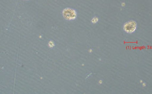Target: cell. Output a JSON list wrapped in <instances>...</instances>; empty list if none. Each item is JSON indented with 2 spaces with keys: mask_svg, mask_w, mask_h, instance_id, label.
Listing matches in <instances>:
<instances>
[{
  "mask_svg": "<svg viewBox=\"0 0 152 94\" xmlns=\"http://www.w3.org/2000/svg\"><path fill=\"white\" fill-rule=\"evenodd\" d=\"M96 18H97L96 17H95V18H94L92 20V22L93 23H96V22H97L98 20H95Z\"/></svg>",
  "mask_w": 152,
  "mask_h": 94,
  "instance_id": "cell-3",
  "label": "cell"
},
{
  "mask_svg": "<svg viewBox=\"0 0 152 94\" xmlns=\"http://www.w3.org/2000/svg\"><path fill=\"white\" fill-rule=\"evenodd\" d=\"M136 28H137V23L136 22L132 21V20L126 22L123 26V29L125 32H128L129 34L134 32Z\"/></svg>",
  "mask_w": 152,
  "mask_h": 94,
  "instance_id": "cell-2",
  "label": "cell"
},
{
  "mask_svg": "<svg viewBox=\"0 0 152 94\" xmlns=\"http://www.w3.org/2000/svg\"><path fill=\"white\" fill-rule=\"evenodd\" d=\"M63 16L66 20H75L77 18V12L72 9L66 8L63 11Z\"/></svg>",
  "mask_w": 152,
  "mask_h": 94,
  "instance_id": "cell-1",
  "label": "cell"
}]
</instances>
